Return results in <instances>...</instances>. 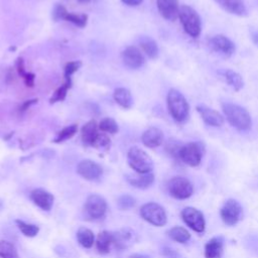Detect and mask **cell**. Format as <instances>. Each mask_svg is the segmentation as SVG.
<instances>
[{"instance_id":"cell-38","label":"cell","mask_w":258,"mask_h":258,"mask_svg":"<svg viewBox=\"0 0 258 258\" xmlns=\"http://www.w3.org/2000/svg\"><path fill=\"white\" fill-rule=\"evenodd\" d=\"M245 242L248 249H250L253 253H255L258 256V235L248 236Z\"/></svg>"},{"instance_id":"cell-29","label":"cell","mask_w":258,"mask_h":258,"mask_svg":"<svg viewBox=\"0 0 258 258\" xmlns=\"http://www.w3.org/2000/svg\"><path fill=\"white\" fill-rule=\"evenodd\" d=\"M0 258H19L16 247L9 241L0 240Z\"/></svg>"},{"instance_id":"cell-14","label":"cell","mask_w":258,"mask_h":258,"mask_svg":"<svg viewBox=\"0 0 258 258\" xmlns=\"http://www.w3.org/2000/svg\"><path fill=\"white\" fill-rule=\"evenodd\" d=\"M77 172L87 180H95L102 175L103 169L97 162L91 159H84L77 165Z\"/></svg>"},{"instance_id":"cell-26","label":"cell","mask_w":258,"mask_h":258,"mask_svg":"<svg viewBox=\"0 0 258 258\" xmlns=\"http://www.w3.org/2000/svg\"><path fill=\"white\" fill-rule=\"evenodd\" d=\"M139 45L143 52L150 58H156L159 53L158 45L154 39L149 36H141L139 38Z\"/></svg>"},{"instance_id":"cell-22","label":"cell","mask_w":258,"mask_h":258,"mask_svg":"<svg viewBox=\"0 0 258 258\" xmlns=\"http://www.w3.org/2000/svg\"><path fill=\"white\" fill-rule=\"evenodd\" d=\"M98 128H99V125H97L95 120H90L82 127L81 137H82L83 142L86 145L94 146V143L99 135Z\"/></svg>"},{"instance_id":"cell-42","label":"cell","mask_w":258,"mask_h":258,"mask_svg":"<svg viewBox=\"0 0 258 258\" xmlns=\"http://www.w3.org/2000/svg\"><path fill=\"white\" fill-rule=\"evenodd\" d=\"M34 75L32 73H27L22 77L23 81H24V84L27 86V87H33L34 85Z\"/></svg>"},{"instance_id":"cell-19","label":"cell","mask_w":258,"mask_h":258,"mask_svg":"<svg viewBox=\"0 0 258 258\" xmlns=\"http://www.w3.org/2000/svg\"><path fill=\"white\" fill-rule=\"evenodd\" d=\"M216 3L228 13L244 17L247 16V7L243 0H215Z\"/></svg>"},{"instance_id":"cell-28","label":"cell","mask_w":258,"mask_h":258,"mask_svg":"<svg viewBox=\"0 0 258 258\" xmlns=\"http://www.w3.org/2000/svg\"><path fill=\"white\" fill-rule=\"evenodd\" d=\"M167 235L171 240H173L177 243H181V244L187 242L190 239L189 232L185 228L180 227V226H175V227L170 228L167 231Z\"/></svg>"},{"instance_id":"cell-20","label":"cell","mask_w":258,"mask_h":258,"mask_svg":"<svg viewBox=\"0 0 258 258\" xmlns=\"http://www.w3.org/2000/svg\"><path fill=\"white\" fill-rule=\"evenodd\" d=\"M224 248V238L222 236L213 237L205 245L206 258H221Z\"/></svg>"},{"instance_id":"cell-27","label":"cell","mask_w":258,"mask_h":258,"mask_svg":"<svg viewBox=\"0 0 258 258\" xmlns=\"http://www.w3.org/2000/svg\"><path fill=\"white\" fill-rule=\"evenodd\" d=\"M77 240L84 248H91L95 243V235L92 230L86 227H80L77 231Z\"/></svg>"},{"instance_id":"cell-44","label":"cell","mask_w":258,"mask_h":258,"mask_svg":"<svg viewBox=\"0 0 258 258\" xmlns=\"http://www.w3.org/2000/svg\"><path fill=\"white\" fill-rule=\"evenodd\" d=\"M121 1L128 6H138L143 2V0H121Z\"/></svg>"},{"instance_id":"cell-3","label":"cell","mask_w":258,"mask_h":258,"mask_svg":"<svg viewBox=\"0 0 258 258\" xmlns=\"http://www.w3.org/2000/svg\"><path fill=\"white\" fill-rule=\"evenodd\" d=\"M178 18L183 30L192 38L200 36L202 31V20L199 13L188 5H182L179 8Z\"/></svg>"},{"instance_id":"cell-16","label":"cell","mask_w":258,"mask_h":258,"mask_svg":"<svg viewBox=\"0 0 258 258\" xmlns=\"http://www.w3.org/2000/svg\"><path fill=\"white\" fill-rule=\"evenodd\" d=\"M29 198L36 207L43 211H49L52 208L54 202V197L52 196V194L44 188L33 189L30 192Z\"/></svg>"},{"instance_id":"cell-17","label":"cell","mask_w":258,"mask_h":258,"mask_svg":"<svg viewBox=\"0 0 258 258\" xmlns=\"http://www.w3.org/2000/svg\"><path fill=\"white\" fill-rule=\"evenodd\" d=\"M156 6L160 15L168 20L174 21L178 18L179 5L178 0H156Z\"/></svg>"},{"instance_id":"cell-5","label":"cell","mask_w":258,"mask_h":258,"mask_svg":"<svg viewBox=\"0 0 258 258\" xmlns=\"http://www.w3.org/2000/svg\"><path fill=\"white\" fill-rule=\"evenodd\" d=\"M204 153L205 144L200 141H192L182 144L178 152V159L188 166L196 167L201 164Z\"/></svg>"},{"instance_id":"cell-33","label":"cell","mask_w":258,"mask_h":258,"mask_svg":"<svg viewBox=\"0 0 258 258\" xmlns=\"http://www.w3.org/2000/svg\"><path fill=\"white\" fill-rule=\"evenodd\" d=\"M63 19L76 24L79 27H85L88 21V16L86 14H75L68 12Z\"/></svg>"},{"instance_id":"cell-45","label":"cell","mask_w":258,"mask_h":258,"mask_svg":"<svg viewBox=\"0 0 258 258\" xmlns=\"http://www.w3.org/2000/svg\"><path fill=\"white\" fill-rule=\"evenodd\" d=\"M128 258H151L150 256L146 255V254H140V253H134L131 254Z\"/></svg>"},{"instance_id":"cell-18","label":"cell","mask_w":258,"mask_h":258,"mask_svg":"<svg viewBox=\"0 0 258 258\" xmlns=\"http://www.w3.org/2000/svg\"><path fill=\"white\" fill-rule=\"evenodd\" d=\"M163 132L157 127H150L146 129L141 136L142 143L148 148H156L160 146L163 142Z\"/></svg>"},{"instance_id":"cell-7","label":"cell","mask_w":258,"mask_h":258,"mask_svg":"<svg viewBox=\"0 0 258 258\" xmlns=\"http://www.w3.org/2000/svg\"><path fill=\"white\" fill-rule=\"evenodd\" d=\"M168 194L176 200L188 199L194 192L192 183L183 176H173L167 182Z\"/></svg>"},{"instance_id":"cell-6","label":"cell","mask_w":258,"mask_h":258,"mask_svg":"<svg viewBox=\"0 0 258 258\" xmlns=\"http://www.w3.org/2000/svg\"><path fill=\"white\" fill-rule=\"evenodd\" d=\"M140 216L147 223L156 227H162L167 222L165 210L159 204L153 202L146 203L141 207Z\"/></svg>"},{"instance_id":"cell-15","label":"cell","mask_w":258,"mask_h":258,"mask_svg":"<svg viewBox=\"0 0 258 258\" xmlns=\"http://www.w3.org/2000/svg\"><path fill=\"white\" fill-rule=\"evenodd\" d=\"M197 112L200 114L203 121L212 127H221L224 122V116H222L218 111L215 109L205 105V104H199L196 107Z\"/></svg>"},{"instance_id":"cell-25","label":"cell","mask_w":258,"mask_h":258,"mask_svg":"<svg viewBox=\"0 0 258 258\" xmlns=\"http://www.w3.org/2000/svg\"><path fill=\"white\" fill-rule=\"evenodd\" d=\"M115 102L124 109H130L133 105V98L130 91L126 88H117L114 91Z\"/></svg>"},{"instance_id":"cell-34","label":"cell","mask_w":258,"mask_h":258,"mask_svg":"<svg viewBox=\"0 0 258 258\" xmlns=\"http://www.w3.org/2000/svg\"><path fill=\"white\" fill-rule=\"evenodd\" d=\"M135 204V199L129 195H122L117 199V205L121 210H129L133 208Z\"/></svg>"},{"instance_id":"cell-2","label":"cell","mask_w":258,"mask_h":258,"mask_svg":"<svg viewBox=\"0 0 258 258\" xmlns=\"http://www.w3.org/2000/svg\"><path fill=\"white\" fill-rule=\"evenodd\" d=\"M168 112L178 123L187 120L189 116V105L185 97L176 89H170L166 97Z\"/></svg>"},{"instance_id":"cell-24","label":"cell","mask_w":258,"mask_h":258,"mask_svg":"<svg viewBox=\"0 0 258 258\" xmlns=\"http://www.w3.org/2000/svg\"><path fill=\"white\" fill-rule=\"evenodd\" d=\"M113 244V232L102 231L98 234L96 239V247L99 253L107 254L110 252V247Z\"/></svg>"},{"instance_id":"cell-35","label":"cell","mask_w":258,"mask_h":258,"mask_svg":"<svg viewBox=\"0 0 258 258\" xmlns=\"http://www.w3.org/2000/svg\"><path fill=\"white\" fill-rule=\"evenodd\" d=\"M70 86H71V83L66 82L62 86L57 88L54 91L52 97L50 98V103H55V102H58V101H62L67 96V92H68V89L70 88Z\"/></svg>"},{"instance_id":"cell-41","label":"cell","mask_w":258,"mask_h":258,"mask_svg":"<svg viewBox=\"0 0 258 258\" xmlns=\"http://www.w3.org/2000/svg\"><path fill=\"white\" fill-rule=\"evenodd\" d=\"M160 252L164 258H179V254L173 248L168 246L162 247Z\"/></svg>"},{"instance_id":"cell-12","label":"cell","mask_w":258,"mask_h":258,"mask_svg":"<svg viewBox=\"0 0 258 258\" xmlns=\"http://www.w3.org/2000/svg\"><path fill=\"white\" fill-rule=\"evenodd\" d=\"M121 58L123 63L132 70H137L141 68L144 62L145 58L140 49L134 45L127 46L121 53Z\"/></svg>"},{"instance_id":"cell-23","label":"cell","mask_w":258,"mask_h":258,"mask_svg":"<svg viewBox=\"0 0 258 258\" xmlns=\"http://www.w3.org/2000/svg\"><path fill=\"white\" fill-rule=\"evenodd\" d=\"M219 74L234 91L239 92L244 87V80L239 73L230 69H226L219 71Z\"/></svg>"},{"instance_id":"cell-13","label":"cell","mask_w":258,"mask_h":258,"mask_svg":"<svg viewBox=\"0 0 258 258\" xmlns=\"http://www.w3.org/2000/svg\"><path fill=\"white\" fill-rule=\"evenodd\" d=\"M137 240L138 236L136 232L130 228H122L116 232H113V244L117 249H127Z\"/></svg>"},{"instance_id":"cell-30","label":"cell","mask_w":258,"mask_h":258,"mask_svg":"<svg viewBox=\"0 0 258 258\" xmlns=\"http://www.w3.org/2000/svg\"><path fill=\"white\" fill-rule=\"evenodd\" d=\"M18 229L20 230V232L26 236V237H29V238H32V237H35L38 232H39V228L38 226L34 225V224H29V223H25L21 220H16L15 221Z\"/></svg>"},{"instance_id":"cell-21","label":"cell","mask_w":258,"mask_h":258,"mask_svg":"<svg viewBox=\"0 0 258 258\" xmlns=\"http://www.w3.org/2000/svg\"><path fill=\"white\" fill-rule=\"evenodd\" d=\"M126 180L129 184L134 187L145 189L151 186L154 182V174L152 172L149 173H137L136 175H126Z\"/></svg>"},{"instance_id":"cell-37","label":"cell","mask_w":258,"mask_h":258,"mask_svg":"<svg viewBox=\"0 0 258 258\" xmlns=\"http://www.w3.org/2000/svg\"><path fill=\"white\" fill-rule=\"evenodd\" d=\"M109 145H110V138L105 133H99V135L94 143V147L107 148Z\"/></svg>"},{"instance_id":"cell-40","label":"cell","mask_w":258,"mask_h":258,"mask_svg":"<svg viewBox=\"0 0 258 258\" xmlns=\"http://www.w3.org/2000/svg\"><path fill=\"white\" fill-rule=\"evenodd\" d=\"M67 13H68V11L62 5H56L52 11V17L54 20L63 19Z\"/></svg>"},{"instance_id":"cell-46","label":"cell","mask_w":258,"mask_h":258,"mask_svg":"<svg viewBox=\"0 0 258 258\" xmlns=\"http://www.w3.org/2000/svg\"><path fill=\"white\" fill-rule=\"evenodd\" d=\"M78 1L81 3H88L90 0H78Z\"/></svg>"},{"instance_id":"cell-36","label":"cell","mask_w":258,"mask_h":258,"mask_svg":"<svg viewBox=\"0 0 258 258\" xmlns=\"http://www.w3.org/2000/svg\"><path fill=\"white\" fill-rule=\"evenodd\" d=\"M81 61L79 60H75V61H70L66 64L64 67V77H66V80L67 82H70L71 83V76L73 74H75L79 68L81 67Z\"/></svg>"},{"instance_id":"cell-1","label":"cell","mask_w":258,"mask_h":258,"mask_svg":"<svg viewBox=\"0 0 258 258\" xmlns=\"http://www.w3.org/2000/svg\"><path fill=\"white\" fill-rule=\"evenodd\" d=\"M224 116L227 121L239 131H248L252 126V119L250 113L244 107L226 102L222 104Z\"/></svg>"},{"instance_id":"cell-8","label":"cell","mask_w":258,"mask_h":258,"mask_svg":"<svg viewBox=\"0 0 258 258\" xmlns=\"http://www.w3.org/2000/svg\"><path fill=\"white\" fill-rule=\"evenodd\" d=\"M242 214V206L234 199H229L226 201L220 210L221 219L227 226L236 225L241 220Z\"/></svg>"},{"instance_id":"cell-11","label":"cell","mask_w":258,"mask_h":258,"mask_svg":"<svg viewBox=\"0 0 258 258\" xmlns=\"http://www.w3.org/2000/svg\"><path fill=\"white\" fill-rule=\"evenodd\" d=\"M209 45L214 51L226 57H229L232 54H234L236 50L235 43L224 34H216L212 36L209 40Z\"/></svg>"},{"instance_id":"cell-43","label":"cell","mask_w":258,"mask_h":258,"mask_svg":"<svg viewBox=\"0 0 258 258\" xmlns=\"http://www.w3.org/2000/svg\"><path fill=\"white\" fill-rule=\"evenodd\" d=\"M16 69H17V72H18V75L22 78L25 74H26V71H25V68H24V62H23V59L22 58H18L17 61H16Z\"/></svg>"},{"instance_id":"cell-4","label":"cell","mask_w":258,"mask_h":258,"mask_svg":"<svg viewBox=\"0 0 258 258\" xmlns=\"http://www.w3.org/2000/svg\"><path fill=\"white\" fill-rule=\"evenodd\" d=\"M127 162L136 173H149L153 169L151 157L141 148L133 146L127 153Z\"/></svg>"},{"instance_id":"cell-9","label":"cell","mask_w":258,"mask_h":258,"mask_svg":"<svg viewBox=\"0 0 258 258\" xmlns=\"http://www.w3.org/2000/svg\"><path fill=\"white\" fill-rule=\"evenodd\" d=\"M180 217L185 225L195 232L203 233L205 231L206 221L203 213L200 210L192 207H186L181 211Z\"/></svg>"},{"instance_id":"cell-39","label":"cell","mask_w":258,"mask_h":258,"mask_svg":"<svg viewBox=\"0 0 258 258\" xmlns=\"http://www.w3.org/2000/svg\"><path fill=\"white\" fill-rule=\"evenodd\" d=\"M182 146V144L178 141H170L168 142L167 146H166V150L168 151V153L172 156H174L175 158H178V152L180 147Z\"/></svg>"},{"instance_id":"cell-10","label":"cell","mask_w":258,"mask_h":258,"mask_svg":"<svg viewBox=\"0 0 258 258\" xmlns=\"http://www.w3.org/2000/svg\"><path fill=\"white\" fill-rule=\"evenodd\" d=\"M84 209L90 218L94 220L101 219L107 212V203L106 200L100 195L93 194L87 198Z\"/></svg>"},{"instance_id":"cell-32","label":"cell","mask_w":258,"mask_h":258,"mask_svg":"<svg viewBox=\"0 0 258 258\" xmlns=\"http://www.w3.org/2000/svg\"><path fill=\"white\" fill-rule=\"evenodd\" d=\"M77 131H78V126L76 124L69 125L58 132V134L56 135V137L54 139V142H56V143L63 142L66 140L72 138L77 133Z\"/></svg>"},{"instance_id":"cell-31","label":"cell","mask_w":258,"mask_h":258,"mask_svg":"<svg viewBox=\"0 0 258 258\" xmlns=\"http://www.w3.org/2000/svg\"><path fill=\"white\" fill-rule=\"evenodd\" d=\"M99 129L105 133L115 134L118 131V124L114 119L107 117L101 120V122L99 123Z\"/></svg>"}]
</instances>
